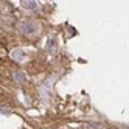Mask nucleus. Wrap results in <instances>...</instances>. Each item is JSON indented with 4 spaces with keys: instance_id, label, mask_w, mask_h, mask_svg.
I'll return each mask as SVG.
<instances>
[{
    "instance_id": "f257e3e1",
    "label": "nucleus",
    "mask_w": 129,
    "mask_h": 129,
    "mask_svg": "<svg viewBox=\"0 0 129 129\" xmlns=\"http://www.w3.org/2000/svg\"><path fill=\"white\" fill-rule=\"evenodd\" d=\"M34 2H26V6H28V8H34L36 5H33Z\"/></svg>"
}]
</instances>
